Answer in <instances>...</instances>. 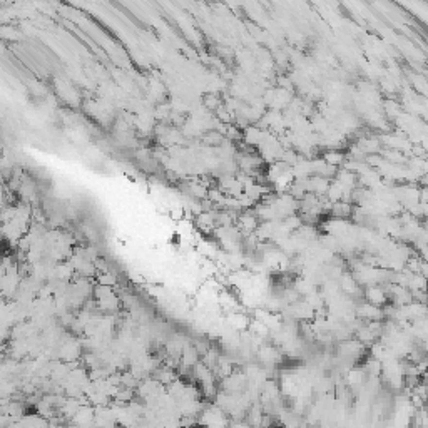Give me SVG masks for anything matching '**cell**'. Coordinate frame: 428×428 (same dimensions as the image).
<instances>
[{
	"label": "cell",
	"instance_id": "cell-2",
	"mask_svg": "<svg viewBox=\"0 0 428 428\" xmlns=\"http://www.w3.org/2000/svg\"><path fill=\"white\" fill-rule=\"evenodd\" d=\"M47 428H62V427H59V425H47Z\"/></svg>",
	"mask_w": 428,
	"mask_h": 428
},
{
	"label": "cell",
	"instance_id": "cell-1",
	"mask_svg": "<svg viewBox=\"0 0 428 428\" xmlns=\"http://www.w3.org/2000/svg\"><path fill=\"white\" fill-rule=\"evenodd\" d=\"M231 428H253V427H249L248 423H241V422H238V423H233V425H231Z\"/></svg>",
	"mask_w": 428,
	"mask_h": 428
}]
</instances>
